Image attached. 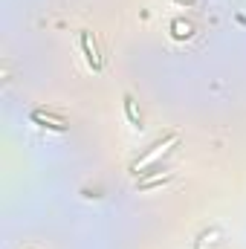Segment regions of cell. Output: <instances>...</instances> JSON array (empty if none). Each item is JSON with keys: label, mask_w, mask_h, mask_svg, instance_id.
Masks as SVG:
<instances>
[{"label": "cell", "mask_w": 246, "mask_h": 249, "mask_svg": "<svg viewBox=\"0 0 246 249\" xmlns=\"http://www.w3.org/2000/svg\"><path fill=\"white\" fill-rule=\"evenodd\" d=\"M174 145H177V136H165V139H162V142H157V145L142 157V160H136V162H133V171H136V174H148V168H154V165H157V160H159V157H165Z\"/></svg>", "instance_id": "1"}, {"label": "cell", "mask_w": 246, "mask_h": 249, "mask_svg": "<svg viewBox=\"0 0 246 249\" xmlns=\"http://www.w3.org/2000/svg\"><path fill=\"white\" fill-rule=\"evenodd\" d=\"M81 47H84L87 64H90L93 70H102V55H99V47H96V41L90 38V32H84V35H81Z\"/></svg>", "instance_id": "2"}, {"label": "cell", "mask_w": 246, "mask_h": 249, "mask_svg": "<svg viewBox=\"0 0 246 249\" xmlns=\"http://www.w3.org/2000/svg\"><path fill=\"white\" fill-rule=\"evenodd\" d=\"M32 122L44 124V127H53V130H64V127H67V122H64L61 116H53V113H44V110H35V113H32Z\"/></svg>", "instance_id": "3"}, {"label": "cell", "mask_w": 246, "mask_h": 249, "mask_svg": "<svg viewBox=\"0 0 246 249\" xmlns=\"http://www.w3.org/2000/svg\"><path fill=\"white\" fill-rule=\"evenodd\" d=\"M174 35L177 38H191L194 35V26L191 23H183V20H174Z\"/></svg>", "instance_id": "4"}, {"label": "cell", "mask_w": 246, "mask_h": 249, "mask_svg": "<svg viewBox=\"0 0 246 249\" xmlns=\"http://www.w3.org/2000/svg\"><path fill=\"white\" fill-rule=\"evenodd\" d=\"M124 107H127V116H130L133 122H139V116H136V110H133V99H130V96H124Z\"/></svg>", "instance_id": "5"}, {"label": "cell", "mask_w": 246, "mask_h": 249, "mask_svg": "<svg viewBox=\"0 0 246 249\" xmlns=\"http://www.w3.org/2000/svg\"><path fill=\"white\" fill-rule=\"evenodd\" d=\"M188 3H191V0H188Z\"/></svg>", "instance_id": "6"}]
</instances>
